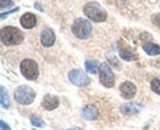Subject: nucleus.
<instances>
[{
    "mask_svg": "<svg viewBox=\"0 0 160 130\" xmlns=\"http://www.w3.org/2000/svg\"><path fill=\"white\" fill-rule=\"evenodd\" d=\"M23 39V33L16 27H5L1 30V41L6 45H20Z\"/></svg>",
    "mask_w": 160,
    "mask_h": 130,
    "instance_id": "nucleus-1",
    "label": "nucleus"
},
{
    "mask_svg": "<svg viewBox=\"0 0 160 130\" xmlns=\"http://www.w3.org/2000/svg\"><path fill=\"white\" fill-rule=\"evenodd\" d=\"M84 13L94 22H103L107 18L106 9L96 2H90L84 6Z\"/></svg>",
    "mask_w": 160,
    "mask_h": 130,
    "instance_id": "nucleus-2",
    "label": "nucleus"
},
{
    "mask_svg": "<svg viewBox=\"0 0 160 130\" xmlns=\"http://www.w3.org/2000/svg\"><path fill=\"white\" fill-rule=\"evenodd\" d=\"M73 35L79 39H86L92 34V26L90 22L84 18H78L71 27Z\"/></svg>",
    "mask_w": 160,
    "mask_h": 130,
    "instance_id": "nucleus-3",
    "label": "nucleus"
},
{
    "mask_svg": "<svg viewBox=\"0 0 160 130\" xmlns=\"http://www.w3.org/2000/svg\"><path fill=\"white\" fill-rule=\"evenodd\" d=\"M36 96V92L28 86H21L17 88L14 92L16 101L23 105H28L33 103Z\"/></svg>",
    "mask_w": 160,
    "mask_h": 130,
    "instance_id": "nucleus-4",
    "label": "nucleus"
},
{
    "mask_svg": "<svg viewBox=\"0 0 160 130\" xmlns=\"http://www.w3.org/2000/svg\"><path fill=\"white\" fill-rule=\"evenodd\" d=\"M21 73L27 79L36 80L38 77L39 70L37 63L31 59L23 60L20 64Z\"/></svg>",
    "mask_w": 160,
    "mask_h": 130,
    "instance_id": "nucleus-5",
    "label": "nucleus"
},
{
    "mask_svg": "<svg viewBox=\"0 0 160 130\" xmlns=\"http://www.w3.org/2000/svg\"><path fill=\"white\" fill-rule=\"evenodd\" d=\"M99 80L101 84L106 88H112L115 84V76L110 67L106 62L99 67Z\"/></svg>",
    "mask_w": 160,
    "mask_h": 130,
    "instance_id": "nucleus-6",
    "label": "nucleus"
},
{
    "mask_svg": "<svg viewBox=\"0 0 160 130\" xmlns=\"http://www.w3.org/2000/svg\"><path fill=\"white\" fill-rule=\"evenodd\" d=\"M68 78L72 84L78 87H84L91 82L90 78L80 69H73L70 70Z\"/></svg>",
    "mask_w": 160,
    "mask_h": 130,
    "instance_id": "nucleus-7",
    "label": "nucleus"
},
{
    "mask_svg": "<svg viewBox=\"0 0 160 130\" xmlns=\"http://www.w3.org/2000/svg\"><path fill=\"white\" fill-rule=\"evenodd\" d=\"M118 47L120 57L124 60L133 61L138 59V55L123 40L120 41V43L118 44Z\"/></svg>",
    "mask_w": 160,
    "mask_h": 130,
    "instance_id": "nucleus-8",
    "label": "nucleus"
},
{
    "mask_svg": "<svg viewBox=\"0 0 160 130\" xmlns=\"http://www.w3.org/2000/svg\"><path fill=\"white\" fill-rule=\"evenodd\" d=\"M120 91L121 96L124 99L130 100L134 98L137 92V87L131 81H124L120 86Z\"/></svg>",
    "mask_w": 160,
    "mask_h": 130,
    "instance_id": "nucleus-9",
    "label": "nucleus"
},
{
    "mask_svg": "<svg viewBox=\"0 0 160 130\" xmlns=\"http://www.w3.org/2000/svg\"><path fill=\"white\" fill-rule=\"evenodd\" d=\"M56 41V35L54 31L48 28H45L41 33V42L45 47H51Z\"/></svg>",
    "mask_w": 160,
    "mask_h": 130,
    "instance_id": "nucleus-10",
    "label": "nucleus"
},
{
    "mask_svg": "<svg viewBox=\"0 0 160 130\" xmlns=\"http://www.w3.org/2000/svg\"><path fill=\"white\" fill-rule=\"evenodd\" d=\"M143 109V106L137 102H129L124 103L120 107V111L125 115H133L138 114Z\"/></svg>",
    "mask_w": 160,
    "mask_h": 130,
    "instance_id": "nucleus-11",
    "label": "nucleus"
},
{
    "mask_svg": "<svg viewBox=\"0 0 160 130\" xmlns=\"http://www.w3.org/2000/svg\"><path fill=\"white\" fill-rule=\"evenodd\" d=\"M59 105V99L56 96L52 94H46L43 97L42 102V106L47 111H52L58 107Z\"/></svg>",
    "mask_w": 160,
    "mask_h": 130,
    "instance_id": "nucleus-12",
    "label": "nucleus"
},
{
    "mask_svg": "<svg viewBox=\"0 0 160 130\" xmlns=\"http://www.w3.org/2000/svg\"><path fill=\"white\" fill-rule=\"evenodd\" d=\"M81 116L85 119L92 121L98 117V110L94 105H86L81 109Z\"/></svg>",
    "mask_w": 160,
    "mask_h": 130,
    "instance_id": "nucleus-13",
    "label": "nucleus"
},
{
    "mask_svg": "<svg viewBox=\"0 0 160 130\" xmlns=\"http://www.w3.org/2000/svg\"><path fill=\"white\" fill-rule=\"evenodd\" d=\"M37 23V17L34 14L27 13L20 18V24L25 29H31Z\"/></svg>",
    "mask_w": 160,
    "mask_h": 130,
    "instance_id": "nucleus-14",
    "label": "nucleus"
},
{
    "mask_svg": "<svg viewBox=\"0 0 160 130\" xmlns=\"http://www.w3.org/2000/svg\"><path fill=\"white\" fill-rule=\"evenodd\" d=\"M142 48L145 50V53L149 56H156V55L160 54V46L157 44L146 42L143 43Z\"/></svg>",
    "mask_w": 160,
    "mask_h": 130,
    "instance_id": "nucleus-15",
    "label": "nucleus"
},
{
    "mask_svg": "<svg viewBox=\"0 0 160 130\" xmlns=\"http://www.w3.org/2000/svg\"><path fill=\"white\" fill-rule=\"evenodd\" d=\"M0 103L4 108H9L10 106L9 94L3 86L0 87Z\"/></svg>",
    "mask_w": 160,
    "mask_h": 130,
    "instance_id": "nucleus-16",
    "label": "nucleus"
},
{
    "mask_svg": "<svg viewBox=\"0 0 160 130\" xmlns=\"http://www.w3.org/2000/svg\"><path fill=\"white\" fill-rule=\"evenodd\" d=\"M85 68L88 73L95 75L98 72V63L95 60H87L85 62Z\"/></svg>",
    "mask_w": 160,
    "mask_h": 130,
    "instance_id": "nucleus-17",
    "label": "nucleus"
},
{
    "mask_svg": "<svg viewBox=\"0 0 160 130\" xmlns=\"http://www.w3.org/2000/svg\"><path fill=\"white\" fill-rule=\"evenodd\" d=\"M151 89L153 92L160 96V79L154 78L151 81Z\"/></svg>",
    "mask_w": 160,
    "mask_h": 130,
    "instance_id": "nucleus-18",
    "label": "nucleus"
},
{
    "mask_svg": "<svg viewBox=\"0 0 160 130\" xmlns=\"http://www.w3.org/2000/svg\"><path fill=\"white\" fill-rule=\"evenodd\" d=\"M31 123L34 126L39 127V128H43V127L45 126V122L42 119L39 118V117H32L31 118Z\"/></svg>",
    "mask_w": 160,
    "mask_h": 130,
    "instance_id": "nucleus-19",
    "label": "nucleus"
},
{
    "mask_svg": "<svg viewBox=\"0 0 160 130\" xmlns=\"http://www.w3.org/2000/svg\"><path fill=\"white\" fill-rule=\"evenodd\" d=\"M14 5V2L12 0H0V9L2 10L4 9H8Z\"/></svg>",
    "mask_w": 160,
    "mask_h": 130,
    "instance_id": "nucleus-20",
    "label": "nucleus"
},
{
    "mask_svg": "<svg viewBox=\"0 0 160 130\" xmlns=\"http://www.w3.org/2000/svg\"><path fill=\"white\" fill-rule=\"evenodd\" d=\"M152 22L155 25H156V26L160 28V13H158L152 15Z\"/></svg>",
    "mask_w": 160,
    "mask_h": 130,
    "instance_id": "nucleus-21",
    "label": "nucleus"
},
{
    "mask_svg": "<svg viewBox=\"0 0 160 130\" xmlns=\"http://www.w3.org/2000/svg\"><path fill=\"white\" fill-rule=\"evenodd\" d=\"M19 10H20V7H16V8H14L13 9H11V10L7 11V12H6V13H2L1 15H0V17H1L2 19H4V18H6V17H7L8 15H9V14L17 12V11H19Z\"/></svg>",
    "mask_w": 160,
    "mask_h": 130,
    "instance_id": "nucleus-22",
    "label": "nucleus"
},
{
    "mask_svg": "<svg viewBox=\"0 0 160 130\" xmlns=\"http://www.w3.org/2000/svg\"><path fill=\"white\" fill-rule=\"evenodd\" d=\"M0 129L1 130H11L9 125L5 123L3 121H0Z\"/></svg>",
    "mask_w": 160,
    "mask_h": 130,
    "instance_id": "nucleus-23",
    "label": "nucleus"
},
{
    "mask_svg": "<svg viewBox=\"0 0 160 130\" xmlns=\"http://www.w3.org/2000/svg\"><path fill=\"white\" fill-rule=\"evenodd\" d=\"M34 8H35L36 9H38V11H40V12H43V8H42V6L40 4V3H34Z\"/></svg>",
    "mask_w": 160,
    "mask_h": 130,
    "instance_id": "nucleus-24",
    "label": "nucleus"
},
{
    "mask_svg": "<svg viewBox=\"0 0 160 130\" xmlns=\"http://www.w3.org/2000/svg\"><path fill=\"white\" fill-rule=\"evenodd\" d=\"M64 130H83V129H81V128H70V129H64Z\"/></svg>",
    "mask_w": 160,
    "mask_h": 130,
    "instance_id": "nucleus-25",
    "label": "nucleus"
},
{
    "mask_svg": "<svg viewBox=\"0 0 160 130\" xmlns=\"http://www.w3.org/2000/svg\"><path fill=\"white\" fill-rule=\"evenodd\" d=\"M33 130H35V129H33Z\"/></svg>",
    "mask_w": 160,
    "mask_h": 130,
    "instance_id": "nucleus-26",
    "label": "nucleus"
}]
</instances>
